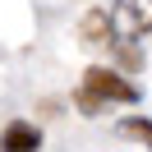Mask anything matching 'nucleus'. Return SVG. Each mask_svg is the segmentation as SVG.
<instances>
[{
    "label": "nucleus",
    "instance_id": "1",
    "mask_svg": "<svg viewBox=\"0 0 152 152\" xmlns=\"http://www.w3.org/2000/svg\"><path fill=\"white\" fill-rule=\"evenodd\" d=\"M111 102L134 106V102H138V88H134L120 69H111V65H92V69L83 74V88L74 92V106H78V111H88V115H97V111H106Z\"/></svg>",
    "mask_w": 152,
    "mask_h": 152
},
{
    "label": "nucleus",
    "instance_id": "2",
    "mask_svg": "<svg viewBox=\"0 0 152 152\" xmlns=\"http://www.w3.org/2000/svg\"><path fill=\"white\" fill-rule=\"evenodd\" d=\"M111 23L120 32V42H138L152 28V0H120V5H111Z\"/></svg>",
    "mask_w": 152,
    "mask_h": 152
},
{
    "label": "nucleus",
    "instance_id": "3",
    "mask_svg": "<svg viewBox=\"0 0 152 152\" xmlns=\"http://www.w3.org/2000/svg\"><path fill=\"white\" fill-rule=\"evenodd\" d=\"M0 152H42V129L32 120H10L0 129Z\"/></svg>",
    "mask_w": 152,
    "mask_h": 152
},
{
    "label": "nucleus",
    "instance_id": "4",
    "mask_svg": "<svg viewBox=\"0 0 152 152\" xmlns=\"http://www.w3.org/2000/svg\"><path fill=\"white\" fill-rule=\"evenodd\" d=\"M111 32H115V23H111V10H92V14L83 19V37H88V42H97V46H102V42L111 46Z\"/></svg>",
    "mask_w": 152,
    "mask_h": 152
},
{
    "label": "nucleus",
    "instance_id": "5",
    "mask_svg": "<svg viewBox=\"0 0 152 152\" xmlns=\"http://www.w3.org/2000/svg\"><path fill=\"white\" fill-rule=\"evenodd\" d=\"M120 134H129V138H143L152 148V120H138V115H134V120H124L120 124Z\"/></svg>",
    "mask_w": 152,
    "mask_h": 152
},
{
    "label": "nucleus",
    "instance_id": "6",
    "mask_svg": "<svg viewBox=\"0 0 152 152\" xmlns=\"http://www.w3.org/2000/svg\"><path fill=\"white\" fill-rule=\"evenodd\" d=\"M120 60H124V69H138V51H134V42H120Z\"/></svg>",
    "mask_w": 152,
    "mask_h": 152
}]
</instances>
